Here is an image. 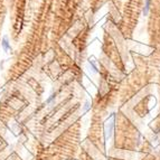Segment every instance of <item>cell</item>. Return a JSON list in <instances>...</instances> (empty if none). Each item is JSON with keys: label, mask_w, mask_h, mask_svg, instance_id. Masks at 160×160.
<instances>
[{"label": "cell", "mask_w": 160, "mask_h": 160, "mask_svg": "<svg viewBox=\"0 0 160 160\" xmlns=\"http://www.w3.org/2000/svg\"><path fill=\"white\" fill-rule=\"evenodd\" d=\"M150 5H151V0H146L144 7H143V16H147L148 15L149 9H150Z\"/></svg>", "instance_id": "cell-1"}, {"label": "cell", "mask_w": 160, "mask_h": 160, "mask_svg": "<svg viewBox=\"0 0 160 160\" xmlns=\"http://www.w3.org/2000/svg\"><path fill=\"white\" fill-rule=\"evenodd\" d=\"M2 46H3V48H5L6 51H8V49H10V46H9L8 42H7V38H3V42H2Z\"/></svg>", "instance_id": "cell-2"}, {"label": "cell", "mask_w": 160, "mask_h": 160, "mask_svg": "<svg viewBox=\"0 0 160 160\" xmlns=\"http://www.w3.org/2000/svg\"><path fill=\"white\" fill-rule=\"evenodd\" d=\"M90 65H92V67H93V71H94V72L98 73V69H96V66L94 65V63H93L92 61H90Z\"/></svg>", "instance_id": "cell-3"}, {"label": "cell", "mask_w": 160, "mask_h": 160, "mask_svg": "<svg viewBox=\"0 0 160 160\" xmlns=\"http://www.w3.org/2000/svg\"><path fill=\"white\" fill-rule=\"evenodd\" d=\"M88 109H90V103H88V102H86L85 107H84V111H88Z\"/></svg>", "instance_id": "cell-4"}]
</instances>
